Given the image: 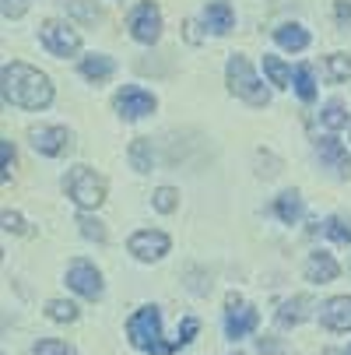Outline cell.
<instances>
[{"label":"cell","instance_id":"1","mask_svg":"<svg viewBox=\"0 0 351 355\" xmlns=\"http://www.w3.org/2000/svg\"><path fill=\"white\" fill-rule=\"evenodd\" d=\"M4 98L21 110H46L53 103V85L49 78L28 64H8L4 67Z\"/></svg>","mask_w":351,"mask_h":355},{"label":"cell","instance_id":"2","mask_svg":"<svg viewBox=\"0 0 351 355\" xmlns=\"http://www.w3.org/2000/svg\"><path fill=\"white\" fill-rule=\"evenodd\" d=\"M127 338L134 348L141 352H152V355H172L183 348V341H162V317L159 306H141L130 320H127Z\"/></svg>","mask_w":351,"mask_h":355},{"label":"cell","instance_id":"3","mask_svg":"<svg viewBox=\"0 0 351 355\" xmlns=\"http://www.w3.org/2000/svg\"><path fill=\"white\" fill-rule=\"evenodd\" d=\"M225 74H228V92L232 95H239V98H246L249 106H267V88L260 85V78H257V71L249 67V60L246 57H232L228 60V67H225Z\"/></svg>","mask_w":351,"mask_h":355},{"label":"cell","instance_id":"4","mask_svg":"<svg viewBox=\"0 0 351 355\" xmlns=\"http://www.w3.org/2000/svg\"><path fill=\"white\" fill-rule=\"evenodd\" d=\"M64 190L71 193V200L78 208H98L106 200V180L88 166H74L64 180Z\"/></svg>","mask_w":351,"mask_h":355},{"label":"cell","instance_id":"5","mask_svg":"<svg viewBox=\"0 0 351 355\" xmlns=\"http://www.w3.org/2000/svg\"><path fill=\"white\" fill-rule=\"evenodd\" d=\"M127 25H130V35L137 42H155L162 35V11L152 4V0H144V4H137L130 11V21Z\"/></svg>","mask_w":351,"mask_h":355},{"label":"cell","instance_id":"6","mask_svg":"<svg viewBox=\"0 0 351 355\" xmlns=\"http://www.w3.org/2000/svg\"><path fill=\"white\" fill-rule=\"evenodd\" d=\"M42 46L53 57H71V53L81 49V35L71 25H64V21H46L42 25Z\"/></svg>","mask_w":351,"mask_h":355},{"label":"cell","instance_id":"7","mask_svg":"<svg viewBox=\"0 0 351 355\" xmlns=\"http://www.w3.org/2000/svg\"><path fill=\"white\" fill-rule=\"evenodd\" d=\"M225 306H228V317H225V334L228 338H246L249 331L257 327V310H249L246 302L239 299V292H232L225 299Z\"/></svg>","mask_w":351,"mask_h":355},{"label":"cell","instance_id":"8","mask_svg":"<svg viewBox=\"0 0 351 355\" xmlns=\"http://www.w3.org/2000/svg\"><path fill=\"white\" fill-rule=\"evenodd\" d=\"M67 285L78 295H84V299H98V295H102V275H98L95 264H88V261H74L67 268Z\"/></svg>","mask_w":351,"mask_h":355},{"label":"cell","instance_id":"9","mask_svg":"<svg viewBox=\"0 0 351 355\" xmlns=\"http://www.w3.org/2000/svg\"><path fill=\"white\" fill-rule=\"evenodd\" d=\"M127 246H130V253H134L137 261H162L165 253H169V236L147 229V232H134Z\"/></svg>","mask_w":351,"mask_h":355},{"label":"cell","instance_id":"10","mask_svg":"<svg viewBox=\"0 0 351 355\" xmlns=\"http://www.w3.org/2000/svg\"><path fill=\"white\" fill-rule=\"evenodd\" d=\"M116 110H120V116H127V120H141V116H147V113L155 110V95L144 92V88H137V85H130V88H123V92L116 95Z\"/></svg>","mask_w":351,"mask_h":355},{"label":"cell","instance_id":"11","mask_svg":"<svg viewBox=\"0 0 351 355\" xmlns=\"http://www.w3.org/2000/svg\"><path fill=\"white\" fill-rule=\"evenodd\" d=\"M32 148L39 151V155H64V151L71 148V134L67 127H35L32 130Z\"/></svg>","mask_w":351,"mask_h":355},{"label":"cell","instance_id":"12","mask_svg":"<svg viewBox=\"0 0 351 355\" xmlns=\"http://www.w3.org/2000/svg\"><path fill=\"white\" fill-rule=\"evenodd\" d=\"M316 151H320V159H323L337 176L351 180V159H348V151H344V144H341L337 137H320V141H316Z\"/></svg>","mask_w":351,"mask_h":355},{"label":"cell","instance_id":"13","mask_svg":"<svg viewBox=\"0 0 351 355\" xmlns=\"http://www.w3.org/2000/svg\"><path fill=\"white\" fill-rule=\"evenodd\" d=\"M320 320L330 331H351V295H334L320 310Z\"/></svg>","mask_w":351,"mask_h":355},{"label":"cell","instance_id":"14","mask_svg":"<svg viewBox=\"0 0 351 355\" xmlns=\"http://www.w3.org/2000/svg\"><path fill=\"white\" fill-rule=\"evenodd\" d=\"M313 295H295L288 302H281V310H278V324L281 327H295V324H303L309 313H313Z\"/></svg>","mask_w":351,"mask_h":355},{"label":"cell","instance_id":"15","mask_svg":"<svg viewBox=\"0 0 351 355\" xmlns=\"http://www.w3.org/2000/svg\"><path fill=\"white\" fill-rule=\"evenodd\" d=\"M341 275V268H337V261L330 257V253H313V257H309V264H306V278L309 282H334Z\"/></svg>","mask_w":351,"mask_h":355},{"label":"cell","instance_id":"16","mask_svg":"<svg viewBox=\"0 0 351 355\" xmlns=\"http://www.w3.org/2000/svg\"><path fill=\"white\" fill-rule=\"evenodd\" d=\"M204 21H208V28L211 32H228L232 28V21H235V11H232V4H225V0H215V4H208V11H204Z\"/></svg>","mask_w":351,"mask_h":355},{"label":"cell","instance_id":"17","mask_svg":"<svg viewBox=\"0 0 351 355\" xmlns=\"http://www.w3.org/2000/svg\"><path fill=\"white\" fill-rule=\"evenodd\" d=\"M274 215H278L285 225H295L298 218H303V197H298L295 190H291V193H281V197L274 200Z\"/></svg>","mask_w":351,"mask_h":355},{"label":"cell","instance_id":"18","mask_svg":"<svg viewBox=\"0 0 351 355\" xmlns=\"http://www.w3.org/2000/svg\"><path fill=\"white\" fill-rule=\"evenodd\" d=\"M274 42L285 46V49H306L309 46V32L303 25H281V28H274Z\"/></svg>","mask_w":351,"mask_h":355},{"label":"cell","instance_id":"19","mask_svg":"<svg viewBox=\"0 0 351 355\" xmlns=\"http://www.w3.org/2000/svg\"><path fill=\"white\" fill-rule=\"evenodd\" d=\"M113 71H116V64H113L109 57H88V60L81 64V74H84L88 81H106V78H113Z\"/></svg>","mask_w":351,"mask_h":355},{"label":"cell","instance_id":"20","mask_svg":"<svg viewBox=\"0 0 351 355\" xmlns=\"http://www.w3.org/2000/svg\"><path fill=\"white\" fill-rule=\"evenodd\" d=\"M46 317L57 320V324H74L78 320V306L67 302V299H53V302H46Z\"/></svg>","mask_w":351,"mask_h":355},{"label":"cell","instance_id":"21","mask_svg":"<svg viewBox=\"0 0 351 355\" xmlns=\"http://www.w3.org/2000/svg\"><path fill=\"white\" fill-rule=\"evenodd\" d=\"M291 81H295L298 98H303V103H313V98H316V81H313V71H309V67H295Z\"/></svg>","mask_w":351,"mask_h":355},{"label":"cell","instance_id":"22","mask_svg":"<svg viewBox=\"0 0 351 355\" xmlns=\"http://www.w3.org/2000/svg\"><path fill=\"white\" fill-rule=\"evenodd\" d=\"M264 71H267V78H271V85H274V88H288L291 71H288V64H285V60H278V57H264Z\"/></svg>","mask_w":351,"mask_h":355},{"label":"cell","instance_id":"23","mask_svg":"<svg viewBox=\"0 0 351 355\" xmlns=\"http://www.w3.org/2000/svg\"><path fill=\"white\" fill-rule=\"evenodd\" d=\"M130 162H134L137 173H147V169H152V141L137 137V141L130 144Z\"/></svg>","mask_w":351,"mask_h":355},{"label":"cell","instance_id":"24","mask_svg":"<svg viewBox=\"0 0 351 355\" xmlns=\"http://www.w3.org/2000/svg\"><path fill=\"white\" fill-rule=\"evenodd\" d=\"M327 74H330V81H348L351 78V57L348 53H330L327 57Z\"/></svg>","mask_w":351,"mask_h":355},{"label":"cell","instance_id":"25","mask_svg":"<svg viewBox=\"0 0 351 355\" xmlns=\"http://www.w3.org/2000/svg\"><path fill=\"white\" fill-rule=\"evenodd\" d=\"M323 232H327L334 243H341V246L351 243V222H344V218H327V222H323Z\"/></svg>","mask_w":351,"mask_h":355},{"label":"cell","instance_id":"26","mask_svg":"<svg viewBox=\"0 0 351 355\" xmlns=\"http://www.w3.org/2000/svg\"><path fill=\"white\" fill-rule=\"evenodd\" d=\"M320 120L330 127V130H341L344 123H348V113H344V106L337 103V98H334V103H327L323 106V113H320Z\"/></svg>","mask_w":351,"mask_h":355},{"label":"cell","instance_id":"27","mask_svg":"<svg viewBox=\"0 0 351 355\" xmlns=\"http://www.w3.org/2000/svg\"><path fill=\"white\" fill-rule=\"evenodd\" d=\"M152 200H155V208H159V211H176L179 193H176L172 187H159V190L152 193Z\"/></svg>","mask_w":351,"mask_h":355},{"label":"cell","instance_id":"28","mask_svg":"<svg viewBox=\"0 0 351 355\" xmlns=\"http://www.w3.org/2000/svg\"><path fill=\"white\" fill-rule=\"evenodd\" d=\"M78 225H81V232H84L88 239H95V243H106V225L98 222V218H88V215H81V218H78Z\"/></svg>","mask_w":351,"mask_h":355},{"label":"cell","instance_id":"29","mask_svg":"<svg viewBox=\"0 0 351 355\" xmlns=\"http://www.w3.org/2000/svg\"><path fill=\"white\" fill-rule=\"evenodd\" d=\"M35 355H74L64 341H53V338H46V341H39L35 345Z\"/></svg>","mask_w":351,"mask_h":355},{"label":"cell","instance_id":"30","mask_svg":"<svg viewBox=\"0 0 351 355\" xmlns=\"http://www.w3.org/2000/svg\"><path fill=\"white\" fill-rule=\"evenodd\" d=\"M0 155H4V180H11V169H15V148H11V141H0Z\"/></svg>","mask_w":351,"mask_h":355},{"label":"cell","instance_id":"31","mask_svg":"<svg viewBox=\"0 0 351 355\" xmlns=\"http://www.w3.org/2000/svg\"><path fill=\"white\" fill-rule=\"evenodd\" d=\"M25 15V0H4V18H21Z\"/></svg>","mask_w":351,"mask_h":355},{"label":"cell","instance_id":"32","mask_svg":"<svg viewBox=\"0 0 351 355\" xmlns=\"http://www.w3.org/2000/svg\"><path fill=\"white\" fill-rule=\"evenodd\" d=\"M4 229H8V232H25V222H21V215H15V211H4Z\"/></svg>","mask_w":351,"mask_h":355},{"label":"cell","instance_id":"33","mask_svg":"<svg viewBox=\"0 0 351 355\" xmlns=\"http://www.w3.org/2000/svg\"><path fill=\"white\" fill-rule=\"evenodd\" d=\"M337 18H341V21H351V4H344V0H337Z\"/></svg>","mask_w":351,"mask_h":355},{"label":"cell","instance_id":"34","mask_svg":"<svg viewBox=\"0 0 351 355\" xmlns=\"http://www.w3.org/2000/svg\"><path fill=\"white\" fill-rule=\"evenodd\" d=\"M183 28H186V39H190V42H200V32H197V21H186Z\"/></svg>","mask_w":351,"mask_h":355},{"label":"cell","instance_id":"35","mask_svg":"<svg viewBox=\"0 0 351 355\" xmlns=\"http://www.w3.org/2000/svg\"><path fill=\"white\" fill-rule=\"evenodd\" d=\"M323 355H344V352H334V348H327V352H323Z\"/></svg>","mask_w":351,"mask_h":355},{"label":"cell","instance_id":"36","mask_svg":"<svg viewBox=\"0 0 351 355\" xmlns=\"http://www.w3.org/2000/svg\"><path fill=\"white\" fill-rule=\"evenodd\" d=\"M344 355H351V345H348V348H344Z\"/></svg>","mask_w":351,"mask_h":355},{"label":"cell","instance_id":"37","mask_svg":"<svg viewBox=\"0 0 351 355\" xmlns=\"http://www.w3.org/2000/svg\"><path fill=\"white\" fill-rule=\"evenodd\" d=\"M232 355H242V352H232Z\"/></svg>","mask_w":351,"mask_h":355}]
</instances>
